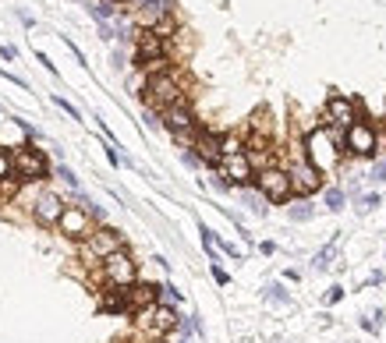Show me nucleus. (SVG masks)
Returning a JSON list of instances; mask_svg holds the SVG:
<instances>
[{"mask_svg": "<svg viewBox=\"0 0 386 343\" xmlns=\"http://www.w3.org/2000/svg\"><path fill=\"white\" fill-rule=\"evenodd\" d=\"M344 135L340 128H326V124H319L315 131L305 135V160L319 170V174H333L340 167V156L347 152L344 149Z\"/></svg>", "mask_w": 386, "mask_h": 343, "instance_id": "obj_1", "label": "nucleus"}, {"mask_svg": "<svg viewBox=\"0 0 386 343\" xmlns=\"http://www.w3.org/2000/svg\"><path fill=\"white\" fill-rule=\"evenodd\" d=\"M177 322H181V319H177V311L170 304H153V308H145V311H138V315H135L138 333L149 343H160L167 333L177 329Z\"/></svg>", "mask_w": 386, "mask_h": 343, "instance_id": "obj_2", "label": "nucleus"}, {"mask_svg": "<svg viewBox=\"0 0 386 343\" xmlns=\"http://www.w3.org/2000/svg\"><path fill=\"white\" fill-rule=\"evenodd\" d=\"M125 248V234L113 230V227H96L82 241V259L89 266H103V259H110L113 252H121Z\"/></svg>", "mask_w": 386, "mask_h": 343, "instance_id": "obj_3", "label": "nucleus"}, {"mask_svg": "<svg viewBox=\"0 0 386 343\" xmlns=\"http://www.w3.org/2000/svg\"><path fill=\"white\" fill-rule=\"evenodd\" d=\"M145 100H149V106L160 110V113L170 110V106H177V103H188V100H185V89H181V82H177L174 71L145 82Z\"/></svg>", "mask_w": 386, "mask_h": 343, "instance_id": "obj_4", "label": "nucleus"}, {"mask_svg": "<svg viewBox=\"0 0 386 343\" xmlns=\"http://www.w3.org/2000/svg\"><path fill=\"white\" fill-rule=\"evenodd\" d=\"M100 276H103L107 287H135L138 284V266H135V259L121 248V252H113L110 259H103Z\"/></svg>", "mask_w": 386, "mask_h": 343, "instance_id": "obj_5", "label": "nucleus"}, {"mask_svg": "<svg viewBox=\"0 0 386 343\" xmlns=\"http://www.w3.org/2000/svg\"><path fill=\"white\" fill-rule=\"evenodd\" d=\"M11 163H15V177L25 184V180H43L50 174V163H46V156L43 149L36 145H18L11 152Z\"/></svg>", "mask_w": 386, "mask_h": 343, "instance_id": "obj_6", "label": "nucleus"}, {"mask_svg": "<svg viewBox=\"0 0 386 343\" xmlns=\"http://www.w3.org/2000/svg\"><path fill=\"white\" fill-rule=\"evenodd\" d=\"M255 188H259V195L266 198V202H287L291 195H294V188H291V174L284 170V167H266V170H259V177H255Z\"/></svg>", "mask_w": 386, "mask_h": 343, "instance_id": "obj_7", "label": "nucleus"}, {"mask_svg": "<svg viewBox=\"0 0 386 343\" xmlns=\"http://www.w3.org/2000/svg\"><path fill=\"white\" fill-rule=\"evenodd\" d=\"M344 149H347L351 156H362V160L376 156V149H379V135H376V128H372L369 120H354L351 128H347V135H344Z\"/></svg>", "mask_w": 386, "mask_h": 343, "instance_id": "obj_8", "label": "nucleus"}, {"mask_svg": "<svg viewBox=\"0 0 386 343\" xmlns=\"http://www.w3.org/2000/svg\"><path fill=\"white\" fill-rule=\"evenodd\" d=\"M354 120H362V117H358V103H354L351 96H340V92H333V96L326 100L322 124H326V128H340V131H347Z\"/></svg>", "mask_w": 386, "mask_h": 343, "instance_id": "obj_9", "label": "nucleus"}, {"mask_svg": "<svg viewBox=\"0 0 386 343\" xmlns=\"http://www.w3.org/2000/svg\"><path fill=\"white\" fill-rule=\"evenodd\" d=\"M93 209H82V205H68L64 209V216H61V223H57V230H61L64 237H71V241H85L89 234H93L96 227H93Z\"/></svg>", "mask_w": 386, "mask_h": 343, "instance_id": "obj_10", "label": "nucleus"}, {"mask_svg": "<svg viewBox=\"0 0 386 343\" xmlns=\"http://www.w3.org/2000/svg\"><path fill=\"white\" fill-rule=\"evenodd\" d=\"M217 174L227 180V184H237V188H248V184L259 177L255 174V167H252V160L245 152H237V156H223V163L217 167Z\"/></svg>", "mask_w": 386, "mask_h": 343, "instance_id": "obj_11", "label": "nucleus"}, {"mask_svg": "<svg viewBox=\"0 0 386 343\" xmlns=\"http://www.w3.org/2000/svg\"><path fill=\"white\" fill-rule=\"evenodd\" d=\"M291 188H294V195H302V198H309V195H315V192H322V174L309 163V160H298L291 170Z\"/></svg>", "mask_w": 386, "mask_h": 343, "instance_id": "obj_12", "label": "nucleus"}, {"mask_svg": "<svg viewBox=\"0 0 386 343\" xmlns=\"http://www.w3.org/2000/svg\"><path fill=\"white\" fill-rule=\"evenodd\" d=\"M167 57V39H160L153 28H138V36H135V64H149V60H160Z\"/></svg>", "mask_w": 386, "mask_h": 343, "instance_id": "obj_13", "label": "nucleus"}, {"mask_svg": "<svg viewBox=\"0 0 386 343\" xmlns=\"http://www.w3.org/2000/svg\"><path fill=\"white\" fill-rule=\"evenodd\" d=\"M64 209H68V202H61V195H53V192H43L33 202V216H36L39 227H57V223H61V216H64Z\"/></svg>", "mask_w": 386, "mask_h": 343, "instance_id": "obj_14", "label": "nucleus"}, {"mask_svg": "<svg viewBox=\"0 0 386 343\" xmlns=\"http://www.w3.org/2000/svg\"><path fill=\"white\" fill-rule=\"evenodd\" d=\"M192 152L199 156L205 167H220L223 163V156H220V135H213V131H202Z\"/></svg>", "mask_w": 386, "mask_h": 343, "instance_id": "obj_15", "label": "nucleus"}, {"mask_svg": "<svg viewBox=\"0 0 386 343\" xmlns=\"http://www.w3.org/2000/svg\"><path fill=\"white\" fill-rule=\"evenodd\" d=\"M160 294H163V287H153V284H135V287H128V297H131V315H138V311L160 304Z\"/></svg>", "mask_w": 386, "mask_h": 343, "instance_id": "obj_16", "label": "nucleus"}, {"mask_svg": "<svg viewBox=\"0 0 386 343\" xmlns=\"http://www.w3.org/2000/svg\"><path fill=\"white\" fill-rule=\"evenodd\" d=\"M100 308H103V311H121V315H131L128 287H107V290L100 294Z\"/></svg>", "mask_w": 386, "mask_h": 343, "instance_id": "obj_17", "label": "nucleus"}, {"mask_svg": "<svg viewBox=\"0 0 386 343\" xmlns=\"http://www.w3.org/2000/svg\"><path fill=\"white\" fill-rule=\"evenodd\" d=\"M237 152H245V142L237 135H220V156H237Z\"/></svg>", "mask_w": 386, "mask_h": 343, "instance_id": "obj_18", "label": "nucleus"}, {"mask_svg": "<svg viewBox=\"0 0 386 343\" xmlns=\"http://www.w3.org/2000/svg\"><path fill=\"white\" fill-rule=\"evenodd\" d=\"M18 188H21L18 177H4V180H0V202H11L18 195Z\"/></svg>", "mask_w": 386, "mask_h": 343, "instance_id": "obj_19", "label": "nucleus"}, {"mask_svg": "<svg viewBox=\"0 0 386 343\" xmlns=\"http://www.w3.org/2000/svg\"><path fill=\"white\" fill-rule=\"evenodd\" d=\"M326 209H330V212L344 209V192L340 188H326Z\"/></svg>", "mask_w": 386, "mask_h": 343, "instance_id": "obj_20", "label": "nucleus"}, {"mask_svg": "<svg viewBox=\"0 0 386 343\" xmlns=\"http://www.w3.org/2000/svg\"><path fill=\"white\" fill-rule=\"evenodd\" d=\"M333 252H337V237H333V241H330V244H326L322 252L315 255V262H312V266H315V269H326V266H330V259H333Z\"/></svg>", "mask_w": 386, "mask_h": 343, "instance_id": "obj_21", "label": "nucleus"}, {"mask_svg": "<svg viewBox=\"0 0 386 343\" xmlns=\"http://www.w3.org/2000/svg\"><path fill=\"white\" fill-rule=\"evenodd\" d=\"M89 11H93L100 21H107V18H113L117 15V8H113V0H100V4H93V8H89Z\"/></svg>", "mask_w": 386, "mask_h": 343, "instance_id": "obj_22", "label": "nucleus"}, {"mask_svg": "<svg viewBox=\"0 0 386 343\" xmlns=\"http://www.w3.org/2000/svg\"><path fill=\"white\" fill-rule=\"evenodd\" d=\"M266 301H273V304H291V297H287V290H284L280 284H270V287H266Z\"/></svg>", "mask_w": 386, "mask_h": 343, "instance_id": "obj_23", "label": "nucleus"}, {"mask_svg": "<svg viewBox=\"0 0 386 343\" xmlns=\"http://www.w3.org/2000/svg\"><path fill=\"white\" fill-rule=\"evenodd\" d=\"M291 220H298V223L312 220V205H309V202H294V205H291Z\"/></svg>", "mask_w": 386, "mask_h": 343, "instance_id": "obj_24", "label": "nucleus"}, {"mask_svg": "<svg viewBox=\"0 0 386 343\" xmlns=\"http://www.w3.org/2000/svg\"><path fill=\"white\" fill-rule=\"evenodd\" d=\"M174 28H177V25H174V18L167 15V18H160V21L153 25V33H156L160 39H170V36H174Z\"/></svg>", "mask_w": 386, "mask_h": 343, "instance_id": "obj_25", "label": "nucleus"}, {"mask_svg": "<svg viewBox=\"0 0 386 343\" xmlns=\"http://www.w3.org/2000/svg\"><path fill=\"white\" fill-rule=\"evenodd\" d=\"M252 131H255V135H270V117H266L262 110L252 113Z\"/></svg>", "mask_w": 386, "mask_h": 343, "instance_id": "obj_26", "label": "nucleus"}, {"mask_svg": "<svg viewBox=\"0 0 386 343\" xmlns=\"http://www.w3.org/2000/svg\"><path fill=\"white\" fill-rule=\"evenodd\" d=\"M4 177H15V163H11V152L0 149V180Z\"/></svg>", "mask_w": 386, "mask_h": 343, "instance_id": "obj_27", "label": "nucleus"}, {"mask_svg": "<svg viewBox=\"0 0 386 343\" xmlns=\"http://www.w3.org/2000/svg\"><path fill=\"white\" fill-rule=\"evenodd\" d=\"M245 202H248V209H252V212H266V205H262L266 198H262V195H255V192H248V188H245Z\"/></svg>", "mask_w": 386, "mask_h": 343, "instance_id": "obj_28", "label": "nucleus"}, {"mask_svg": "<svg viewBox=\"0 0 386 343\" xmlns=\"http://www.w3.org/2000/svg\"><path fill=\"white\" fill-rule=\"evenodd\" d=\"M376 205H379V195H376V192H372V195H362V198H358V212H372Z\"/></svg>", "mask_w": 386, "mask_h": 343, "instance_id": "obj_29", "label": "nucleus"}, {"mask_svg": "<svg viewBox=\"0 0 386 343\" xmlns=\"http://www.w3.org/2000/svg\"><path fill=\"white\" fill-rule=\"evenodd\" d=\"M53 103H57V106H61V110H64L68 117H75V120H78V110H75V106H71L68 100H61V96H53Z\"/></svg>", "mask_w": 386, "mask_h": 343, "instance_id": "obj_30", "label": "nucleus"}, {"mask_svg": "<svg viewBox=\"0 0 386 343\" xmlns=\"http://www.w3.org/2000/svg\"><path fill=\"white\" fill-rule=\"evenodd\" d=\"M213 279H217L220 287H227V284H230V276H227V272H223L220 266H213Z\"/></svg>", "mask_w": 386, "mask_h": 343, "instance_id": "obj_31", "label": "nucleus"}, {"mask_svg": "<svg viewBox=\"0 0 386 343\" xmlns=\"http://www.w3.org/2000/svg\"><path fill=\"white\" fill-rule=\"evenodd\" d=\"M61 177H64V184H68V188H78V177H75L68 167H61Z\"/></svg>", "mask_w": 386, "mask_h": 343, "instance_id": "obj_32", "label": "nucleus"}, {"mask_svg": "<svg viewBox=\"0 0 386 343\" xmlns=\"http://www.w3.org/2000/svg\"><path fill=\"white\" fill-rule=\"evenodd\" d=\"M36 60H39V64H46L50 75H57V64H50V57H46V53H36Z\"/></svg>", "mask_w": 386, "mask_h": 343, "instance_id": "obj_33", "label": "nucleus"}, {"mask_svg": "<svg viewBox=\"0 0 386 343\" xmlns=\"http://www.w3.org/2000/svg\"><path fill=\"white\" fill-rule=\"evenodd\" d=\"M340 297H344V287H333V290H330V294H326V301H330V304H337V301H340Z\"/></svg>", "mask_w": 386, "mask_h": 343, "instance_id": "obj_34", "label": "nucleus"}, {"mask_svg": "<svg viewBox=\"0 0 386 343\" xmlns=\"http://www.w3.org/2000/svg\"><path fill=\"white\" fill-rule=\"evenodd\" d=\"M113 4H121V0H113Z\"/></svg>", "mask_w": 386, "mask_h": 343, "instance_id": "obj_35", "label": "nucleus"}]
</instances>
